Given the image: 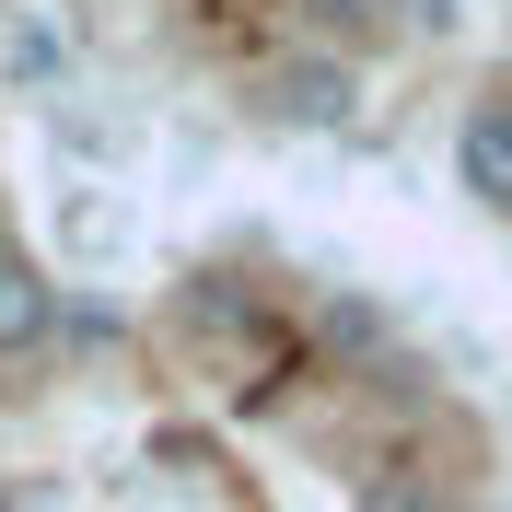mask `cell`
<instances>
[{"instance_id":"1","label":"cell","mask_w":512,"mask_h":512,"mask_svg":"<svg viewBox=\"0 0 512 512\" xmlns=\"http://www.w3.org/2000/svg\"><path fill=\"white\" fill-rule=\"evenodd\" d=\"M256 117H268V128H303V140L350 128V117H361V59H326V47L280 59L268 82H256Z\"/></svg>"},{"instance_id":"2","label":"cell","mask_w":512,"mask_h":512,"mask_svg":"<svg viewBox=\"0 0 512 512\" xmlns=\"http://www.w3.org/2000/svg\"><path fill=\"white\" fill-rule=\"evenodd\" d=\"M454 175H466L478 210L512 222V94H478V105H466V128H454Z\"/></svg>"},{"instance_id":"3","label":"cell","mask_w":512,"mask_h":512,"mask_svg":"<svg viewBox=\"0 0 512 512\" xmlns=\"http://www.w3.org/2000/svg\"><path fill=\"white\" fill-rule=\"evenodd\" d=\"M47 338H59V280H47L35 256H12V245H0V361L47 350Z\"/></svg>"},{"instance_id":"4","label":"cell","mask_w":512,"mask_h":512,"mask_svg":"<svg viewBox=\"0 0 512 512\" xmlns=\"http://www.w3.org/2000/svg\"><path fill=\"white\" fill-rule=\"evenodd\" d=\"M303 12H315L326 59H350V47H384V35H396V0H303Z\"/></svg>"},{"instance_id":"5","label":"cell","mask_w":512,"mask_h":512,"mask_svg":"<svg viewBox=\"0 0 512 512\" xmlns=\"http://www.w3.org/2000/svg\"><path fill=\"white\" fill-rule=\"evenodd\" d=\"M12 70H70V35H47V24H12Z\"/></svg>"}]
</instances>
